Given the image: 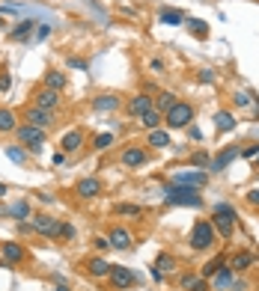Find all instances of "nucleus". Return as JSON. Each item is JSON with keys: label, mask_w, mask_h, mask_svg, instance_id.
I'll return each instance as SVG.
<instances>
[{"label": "nucleus", "mask_w": 259, "mask_h": 291, "mask_svg": "<svg viewBox=\"0 0 259 291\" xmlns=\"http://www.w3.org/2000/svg\"><path fill=\"white\" fill-rule=\"evenodd\" d=\"M164 199L170 205H188V208H203V196L194 188H182V184H167L164 188Z\"/></svg>", "instance_id": "1"}, {"label": "nucleus", "mask_w": 259, "mask_h": 291, "mask_svg": "<svg viewBox=\"0 0 259 291\" xmlns=\"http://www.w3.org/2000/svg\"><path fill=\"white\" fill-rule=\"evenodd\" d=\"M15 137L21 146H27V152H33V154H42V149H45V131L27 125V122L15 128Z\"/></svg>", "instance_id": "2"}, {"label": "nucleus", "mask_w": 259, "mask_h": 291, "mask_svg": "<svg viewBox=\"0 0 259 291\" xmlns=\"http://www.w3.org/2000/svg\"><path fill=\"white\" fill-rule=\"evenodd\" d=\"M164 122H167V128H188V122H194V107L188 101H176L164 113Z\"/></svg>", "instance_id": "3"}, {"label": "nucleus", "mask_w": 259, "mask_h": 291, "mask_svg": "<svg viewBox=\"0 0 259 291\" xmlns=\"http://www.w3.org/2000/svg\"><path fill=\"white\" fill-rule=\"evenodd\" d=\"M215 244V226L206 220H197L194 229H191V247L194 250H208Z\"/></svg>", "instance_id": "4"}, {"label": "nucleus", "mask_w": 259, "mask_h": 291, "mask_svg": "<svg viewBox=\"0 0 259 291\" xmlns=\"http://www.w3.org/2000/svg\"><path fill=\"white\" fill-rule=\"evenodd\" d=\"M170 184H182V188L200 190V188H206L208 184V175L203 170H182V172H176V175L170 178Z\"/></svg>", "instance_id": "5"}, {"label": "nucleus", "mask_w": 259, "mask_h": 291, "mask_svg": "<svg viewBox=\"0 0 259 291\" xmlns=\"http://www.w3.org/2000/svg\"><path fill=\"white\" fill-rule=\"evenodd\" d=\"M33 229L39 235H48L51 241H60V220L48 214H33Z\"/></svg>", "instance_id": "6"}, {"label": "nucleus", "mask_w": 259, "mask_h": 291, "mask_svg": "<svg viewBox=\"0 0 259 291\" xmlns=\"http://www.w3.org/2000/svg\"><path fill=\"white\" fill-rule=\"evenodd\" d=\"M232 282H236V271L229 264H224L218 274L208 276V288L211 291H232Z\"/></svg>", "instance_id": "7"}, {"label": "nucleus", "mask_w": 259, "mask_h": 291, "mask_svg": "<svg viewBox=\"0 0 259 291\" xmlns=\"http://www.w3.org/2000/svg\"><path fill=\"white\" fill-rule=\"evenodd\" d=\"M110 282H113V288H134V282H137V274L134 271H128V268H122V264H110Z\"/></svg>", "instance_id": "8"}, {"label": "nucleus", "mask_w": 259, "mask_h": 291, "mask_svg": "<svg viewBox=\"0 0 259 291\" xmlns=\"http://www.w3.org/2000/svg\"><path fill=\"white\" fill-rule=\"evenodd\" d=\"M24 119H27V125H33V128H42V131H48V128L54 125V110H42V107H27Z\"/></svg>", "instance_id": "9"}, {"label": "nucleus", "mask_w": 259, "mask_h": 291, "mask_svg": "<svg viewBox=\"0 0 259 291\" xmlns=\"http://www.w3.org/2000/svg\"><path fill=\"white\" fill-rule=\"evenodd\" d=\"M0 253H3V261H0L3 268H12L18 261H24V256H27L18 241H3V244H0Z\"/></svg>", "instance_id": "10"}, {"label": "nucleus", "mask_w": 259, "mask_h": 291, "mask_svg": "<svg viewBox=\"0 0 259 291\" xmlns=\"http://www.w3.org/2000/svg\"><path fill=\"white\" fill-rule=\"evenodd\" d=\"M239 154H242V149H239V146H226L224 152H218L211 161H208V170H211V172H224L226 167L239 157Z\"/></svg>", "instance_id": "11"}, {"label": "nucleus", "mask_w": 259, "mask_h": 291, "mask_svg": "<svg viewBox=\"0 0 259 291\" xmlns=\"http://www.w3.org/2000/svg\"><path fill=\"white\" fill-rule=\"evenodd\" d=\"M33 107H42V110H57V107H60V92H57V89H48V86L36 89V92H33Z\"/></svg>", "instance_id": "12"}, {"label": "nucleus", "mask_w": 259, "mask_h": 291, "mask_svg": "<svg viewBox=\"0 0 259 291\" xmlns=\"http://www.w3.org/2000/svg\"><path fill=\"white\" fill-rule=\"evenodd\" d=\"M122 167H143L146 161H149V154H146V149L143 146H128L125 152H122Z\"/></svg>", "instance_id": "13"}, {"label": "nucleus", "mask_w": 259, "mask_h": 291, "mask_svg": "<svg viewBox=\"0 0 259 291\" xmlns=\"http://www.w3.org/2000/svg\"><path fill=\"white\" fill-rule=\"evenodd\" d=\"M81 146H84V131H81V128H75V131H66V134H63V140H60V149H63V154L78 152Z\"/></svg>", "instance_id": "14"}, {"label": "nucleus", "mask_w": 259, "mask_h": 291, "mask_svg": "<svg viewBox=\"0 0 259 291\" xmlns=\"http://www.w3.org/2000/svg\"><path fill=\"white\" fill-rule=\"evenodd\" d=\"M125 110H128V116H137V119H140L143 113H149V110H152V98L140 92V95H134V98H128V107H125Z\"/></svg>", "instance_id": "15"}, {"label": "nucleus", "mask_w": 259, "mask_h": 291, "mask_svg": "<svg viewBox=\"0 0 259 291\" xmlns=\"http://www.w3.org/2000/svg\"><path fill=\"white\" fill-rule=\"evenodd\" d=\"M75 193H78L81 199H96V196L102 193V181H99V178H81L78 188H75Z\"/></svg>", "instance_id": "16"}, {"label": "nucleus", "mask_w": 259, "mask_h": 291, "mask_svg": "<svg viewBox=\"0 0 259 291\" xmlns=\"http://www.w3.org/2000/svg\"><path fill=\"white\" fill-rule=\"evenodd\" d=\"M116 107H120V95H113V92H104L99 98H92V110H99V113H110Z\"/></svg>", "instance_id": "17"}, {"label": "nucleus", "mask_w": 259, "mask_h": 291, "mask_svg": "<svg viewBox=\"0 0 259 291\" xmlns=\"http://www.w3.org/2000/svg\"><path fill=\"white\" fill-rule=\"evenodd\" d=\"M176 271V258L167 256V253H161V256L155 258V268H152V276L155 279H164V274H173Z\"/></svg>", "instance_id": "18"}, {"label": "nucleus", "mask_w": 259, "mask_h": 291, "mask_svg": "<svg viewBox=\"0 0 259 291\" xmlns=\"http://www.w3.org/2000/svg\"><path fill=\"white\" fill-rule=\"evenodd\" d=\"M33 27H36V21H33V18H24V21H18L15 27L9 30V39H12V42H21V39H30V33H33Z\"/></svg>", "instance_id": "19"}, {"label": "nucleus", "mask_w": 259, "mask_h": 291, "mask_svg": "<svg viewBox=\"0 0 259 291\" xmlns=\"http://www.w3.org/2000/svg\"><path fill=\"white\" fill-rule=\"evenodd\" d=\"M107 241H110V247H113V250H128V247H131V232L116 226V229L107 235Z\"/></svg>", "instance_id": "20"}, {"label": "nucleus", "mask_w": 259, "mask_h": 291, "mask_svg": "<svg viewBox=\"0 0 259 291\" xmlns=\"http://www.w3.org/2000/svg\"><path fill=\"white\" fill-rule=\"evenodd\" d=\"M146 146H152V149H167V146H173V140L167 131H149V137H146Z\"/></svg>", "instance_id": "21"}, {"label": "nucleus", "mask_w": 259, "mask_h": 291, "mask_svg": "<svg viewBox=\"0 0 259 291\" xmlns=\"http://www.w3.org/2000/svg\"><path fill=\"white\" fill-rule=\"evenodd\" d=\"M215 232L221 235V238H232V232H236V220H229V217H218L215 214Z\"/></svg>", "instance_id": "22"}, {"label": "nucleus", "mask_w": 259, "mask_h": 291, "mask_svg": "<svg viewBox=\"0 0 259 291\" xmlns=\"http://www.w3.org/2000/svg\"><path fill=\"white\" fill-rule=\"evenodd\" d=\"M215 128H218V131H232V128H236V116H232V113H229V110H218V113H215Z\"/></svg>", "instance_id": "23"}, {"label": "nucleus", "mask_w": 259, "mask_h": 291, "mask_svg": "<svg viewBox=\"0 0 259 291\" xmlns=\"http://www.w3.org/2000/svg\"><path fill=\"white\" fill-rule=\"evenodd\" d=\"M6 214H9L12 220H24V217H33V214H30V202H27V199H18V202H12Z\"/></svg>", "instance_id": "24"}, {"label": "nucleus", "mask_w": 259, "mask_h": 291, "mask_svg": "<svg viewBox=\"0 0 259 291\" xmlns=\"http://www.w3.org/2000/svg\"><path fill=\"white\" fill-rule=\"evenodd\" d=\"M158 21H161V24H170V27H179V24H185V15L176 12V9H161V12H158Z\"/></svg>", "instance_id": "25"}, {"label": "nucleus", "mask_w": 259, "mask_h": 291, "mask_svg": "<svg viewBox=\"0 0 259 291\" xmlns=\"http://www.w3.org/2000/svg\"><path fill=\"white\" fill-rule=\"evenodd\" d=\"M86 271H89L92 276H107L110 274V261H107V258H89Z\"/></svg>", "instance_id": "26"}, {"label": "nucleus", "mask_w": 259, "mask_h": 291, "mask_svg": "<svg viewBox=\"0 0 259 291\" xmlns=\"http://www.w3.org/2000/svg\"><path fill=\"white\" fill-rule=\"evenodd\" d=\"M45 86H48V89H57V92H60V89H66V74L51 69L48 74H45Z\"/></svg>", "instance_id": "27"}, {"label": "nucleus", "mask_w": 259, "mask_h": 291, "mask_svg": "<svg viewBox=\"0 0 259 291\" xmlns=\"http://www.w3.org/2000/svg\"><path fill=\"white\" fill-rule=\"evenodd\" d=\"M224 264H226V258H224V256H215V258H208L206 264H203V271H200V276H203V279H208L211 274H218V271H221Z\"/></svg>", "instance_id": "28"}, {"label": "nucleus", "mask_w": 259, "mask_h": 291, "mask_svg": "<svg viewBox=\"0 0 259 291\" xmlns=\"http://www.w3.org/2000/svg\"><path fill=\"white\" fill-rule=\"evenodd\" d=\"M173 104H176V95H173V92H161V95H158L155 101H152V107H155L158 113H161V116H164V113H167V110H170Z\"/></svg>", "instance_id": "29"}, {"label": "nucleus", "mask_w": 259, "mask_h": 291, "mask_svg": "<svg viewBox=\"0 0 259 291\" xmlns=\"http://www.w3.org/2000/svg\"><path fill=\"white\" fill-rule=\"evenodd\" d=\"M18 125H15V113L12 110H0V134H9V131H15Z\"/></svg>", "instance_id": "30"}, {"label": "nucleus", "mask_w": 259, "mask_h": 291, "mask_svg": "<svg viewBox=\"0 0 259 291\" xmlns=\"http://www.w3.org/2000/svg\"><path fill=\"white\" fill-rule=\"evenodd\" d=\"M185 24H188V30L197 36V39H206L208 36V24L206 21H200V18H185Z\"/></svg>", "instance_id": "31"}, {"label": "nucleus", "mask_w": 259, "mask_h": 291, "mask_svg": "<svg viewBox=\"0 0 259 291\" xmlns=\"http://www.w3.org/2000/svg\"><path fill=\"white\" fill-rule=\"evenodd\" d=\"M6 157L12 161V164H18V167H24L27 164V149H21V146H6Z\"/></svg>", "instance_id": "32"}, {"label": "nucleus", "mask_w": 259, "mask_h": 291, "mask_svg": "<svg viewBox=\"0 0 259 291\" xmlns=\"http://www.w3.org/2000/svg\"><path fill=\"white\" fill-rule=\"evenodd\" d=\"M161 119H164V116L158 113L155 107H152L149 113H143V116H140V122H143V128H146V131H155L158 125H161Z\"/></svg>", "instance_id": "33"}, {"label": "nucleus", "mask_w": 259, "mask_h": 291, "mask_svg": "<svg viewBox=\"0 0 259 291\" xmlns=\"http://www.w3.org/2000/svg\"><path fill=\"white\" fill-rule=\"evenodd\" d=\"M250 264H253V256H250V253H239V256L229 258V268H232V271H247Z\"/></svg>", "instance_id": "34"}, {"label": "nucleus", "mask_w": 259, "mask_h": 291, "mask_svg": "<svg viewBox=\"0 0 259 291\" xmlns=\"http://www.w3.org/2000/svg\"><path fill=\"white\" fill-rule=\"evenodd\" d=\"M116 214H122V217H140V214H143V208L131 205V202H120V205H116Z\"/></svg>", "instance_id": "35"}, {"label": "nucleus", "mask_w": 259, "mask_h": 291, "mask_svg": "<svg viewBox=\"0 0 259 291\" xmlns=\"http://www.w3.org/2000/svg\"><path fill=\"white\" fill-rule=\"evenodd\" d=\"M215 214L218 217H229V220H236L239 214H236V208L229 205V202H215Z\"/></svg>", "instance_id": "36"}, {"label": "nucleus", "mask_w": 259, "mask_h": 291, "mask_svg": "<svg viewBox=\"0 0 259 291\" xmlns=\"http://www.w3.org/2000/svg\"><path fill=\"white\" fill-rule=\"evenodd\" d=\"M110 146H113V134H99V137H96V149H99V152L110 149Z\"/></svg>", "instance_id": "37"}, {"label": "nucleus", "mask_w": 259, "mask_h": 291, "mask_svg": "<svg viewBox=\"0 0 259 291\" xmlns=\"http://www.w3.org/2000/svg\"><path fill=\"white\" fill-rule=\"evenodd\" d=\"M75 238V226L72 223H60V241H72Z\"/></svg>", "instance_id": "38"}, {"label": "nucleus", "mask_w": 259, "mask_h": 291, "mask_svg": "<svg viewBox=\"0 0 259 291\" xmlns=\"http://www.w3.org/2000/svg\"><path fill=\"white\" fill-rule=\"evenodd\" d=\"M191 164H194V167H208V154L206 152H194L191 154Z\"/></svg>", "instance_id": "39"}, {"label": "nucleus", "mask_w": 259, "mask_h": 291, "mask_svg": "<svg viewBox=\"0 0 259 291\" xmlns=\"http://www.w3.org/2000/svg\"><path fill=\"white\" fill-rule=\"evenodd\" d=\"M232 104H236V107H247V104H250V95H247V92H236V95H232Z\"/></svg>", "instance_id": "40"}, {"label": "nucleus", "mask_w": 259, "mask_h": 291, "mask_svg": "<svg viewBox=\"0 0 259 291\" xmlns=\"http://www.w3.org/2000/svg\"><path fill=\"white\" fill-rule=\"evenodd\" d=\"M242 154H244V157H256V154H259V143H247V146L242 149Z\"/></svg>", "instance_id": "41"}, {"label": "nucleus", "mask_w": 259, "mask_h": 291, "mask_svg": "<svg viewBox=\"0 0 259 291\" xmlns=\"http://www.w3.org/2000/svg\"><path fill=\"white\" fill-rule=\"evenodd\" d=\"M200 84H215V69H203L200 71Z\"/></svg>", "instance_id": "42"}, {"label": "nucleus", "mask_w": 259, "mask_h": 291, "mask_svg": "<svg viewBox=\"0 0 259 291\" xmlns=\"http://www.w3.org/2000/svg\"><path fill=\"white\" fill-rule=\"evenodd\" d=\"M247 202H250L253 208H259V188H250V190H247Z\"/></svg>", "instance_id": "43"}, {"label": "nucleus", "mask_w": 259, "mask_h": 291, "mask_svg": "<svg viewBox=\"0 0 259 291\" xmlns=\"http://www.w3.org/2000/svg\"><path fill=\"white\" fill-rule=\"evenodd\" d=\"M188 291H211V288H208V282H206V279L200 276V279H197V282H194V285H191Z\"/></svg>", "instance_id": "44"}, {"label": "nucleus", "mask_w": 259, "mask_h": 291, "mask_svg": "<svg viewBox=\"0 0 259 291\" xmlns=\"http://www.w3.org/2000/svg\"><path fill=\"white\" fill-rule=\"evenodd\" d=\"M197 279H200V276H194V274H185V276H182V288L188 291L191 285H194V282H197Z\"/></svg>", "instance_id": "45"}, {"label": "nucleus", "mask_w": 259, "mask_h": 291, "mask_svg": "<svg viewBox=\"0 0 259 291\" xmlns=\"http://www.w3.org/2000/svg\"><path fill=\"white\" fill-rule=\"evenodd\" d=\"M9 86H12V77H9V74L3 71V74H0V92H6Z\"/></svg>", "instance_id": "46"}, {"label": "nucleus", "mask_w": 259, "mask_h": 291, "mask_svg": "<svg viewBox=\"0 0 259 291\" xmlns=\"http://www.w3.org/2000/svg\"><path fill=\"white\" fill-rule=\"evenodd\" d=\"M51 36V27L48 24H39V30H36V39H48Z\"/></svg>", "instance_id": "47"}, {"label": "nucleus", "mask_w": 259, "mask_h": 291, "mask_svg": "<svg viewBox=\"0 0 259 291\" xmlns=\"http://www.w3.org/2000/svg\"><path fill=\"white\" fill-rule=\"evenodd\" d=\"M69 66H72V69H86V60H78V57L72 60V57H69Z\"/></svg>", "instance_id": "48"}, {"label": "nucleus", "mask_w": 259, "mask_h": 291, "mask_svg": "<svg viewBox=\"0 0 259 291\" xmlns=\"http://www.w3.org/2000/svg\"><path fill=\"white\" fill-rule=\"evenodd\" d=\"M188 134H191V140H203V131H200V128H194V125L188 128Z\"/></svg>", "instance_id": "49"}, {"label": "nucleus", "mask_w": 259, "mask_h": 291, "mask_svg": "<svg viewBox=\"0 0 259 291\" xmlns=\"http://www.w3.org/2000/svg\"><path fill=\"white\" fill-rule=\"evenodd\" d=\"M96 247H99V250H107V247H110V241H107V238H96Z\"/></svg>", "instance_id": "50"}, {"label": "nucleus", "mask_w": 259, "mask_h": 291, "mask_svg": "<svg viewBox=\"0 0 259 291\" xmlns=\"http://www.w3.org/2000/svg\"><path fill=\"white\" fill-rule=\"evenodd\" d=\"M247 288V282H244V279H236V282H232V291H244Z\"/></svg>", "instance_id": "51"}, {"label": "nucleus", "mask_w": 259, "mask_h": 291, "mask_svg": "<svg viewBox=\"0 0 259 291\" xmlns=\"http://www.w3.org/2000/svg\"><path fill=\"white\" fill-rule=\"evenodd\" d=\"M149 66H152V71H164V63H161V60H152Z\"/></svg>", "instance_id": "52"}, {"label": "nucleus", "mask_w": 259, "mask_h": 291, "mask_svg": "<svg viewBox=\"0 0 259 291\" xmlns=\"http://www.w3.org/2000/svg\"><path fill=\"white\" fill-rule=\"evenodd\" d=\"M39 199H42V202H48V205H51V202H54V193H39Z\"/></svg>", "instance_id": "53"}, {"label": "nucleus", "mask_w": 259, "mask_h": 291, "mask_svg": "<svg viewBox=\"0 0 259 291\" xmlns=\"http://www.w3.org/2000/svg\"><path fill=\"white\" fill-rule=\"evenodd\" d=\"M3 196H6V184H3V181H0V199H3Z\"/></svg>", "instance_id": "54"}, {"label": "nucleus", "mask_w": 259, "mask_h": 291, "mask_svg": "<svg viewBox=\"0 0 259 291\" xmlns=\"http://www.w3.org/2000/svg\"><path fill=\"white\" fill-rule=\"evenodd\" d=\"M54 291H72V288H66V285H57V288H54Z\"/></svg>", "instance_id": "55"}, {"label": "nucleus", "mask_w": 259, "mask_h": 291, "mask_svg": "<svg viewBox=\"0 0 259 291\" xmlns=\"http://www.w3.org/2000/svg\"><path fill=\"white\" fill-rule=\"evenodd\" d=\"M0 27H6V21H3V15H0Z\"/></svg>", "instance_id": "56"}, {"label": "nucleus", "mask_w": 259, "mask_h": 291, "mask_svg": "<svg viewBox=\"0 0 259 291\" xmlns=\"http://www.w3.org/2000/svg\"><path fill=\"white\" fill-rule=\"evenodd\" d=\"M256 161H259V154H256Z\"/></svg>", "instance_id": "57"}]
</instances>
